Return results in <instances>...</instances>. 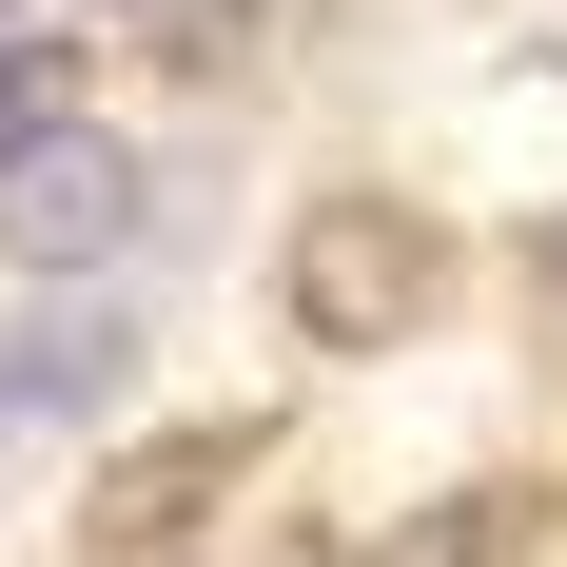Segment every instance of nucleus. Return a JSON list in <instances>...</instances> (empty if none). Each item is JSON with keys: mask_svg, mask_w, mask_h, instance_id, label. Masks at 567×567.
<instances>
[{"mask_svg": "<svg viewBox=\"0 0 567 567\" xmlns=\"http://www.w3.org/2000/svg\"><path fill=\"white\" fill-rule=\"evenodd\" d=\"M275 293H293V352H411V313L451 293V235L411 216V196H313L293 255H275Z\"/></svg>", "mask_w": 567, "mask_h": 567, "instance_id": "f257e3e1", "label": "nucleus"}, {"mask_svg": "<svg viewBox=\"0 0 567 567\" xmlns=\"http://www.w3.org/2000/svg\"><path fill=\"white\" fill-rule=\"evenodd\" d=\"M255 451H275L255 411H196V431H157V451H117V470H99V509H79V567H176Z\"/></svg>", "mask_w": 567, "mask_h": 567, "instance_id": "f03ea898", "label": "nucleus"}, {"mask_svg": "<svg viewBox=\"0 0 567 567\" xmlns=\"http://www.w3.org/2000/svg\"><path fill=\"white\" fill-rule=\"evenodd\" d=\"M0 255H20V275H99V255H137V157L79 137V117L20 137V157H0Z\"/></svg>", "mask_w": 567, "mask_h": 567, "instance_id": "7ed1b4c3", "label": "nucleus"}, {"mask_svg": "<svg viewBox=\"0 0 567 567\" xmlns=\"http://www.w3.org/2000/svg\"><path fill=\"white\" fill-rule=\"evenodd\" d=\"M117 352H137V333H117L99 293H59V313H20V333H0V411H99Z\"/></svg>", "mask_w": 567, "mask_h": 567, "instance_id": "20e7f679", "label": "nucleus"}, {"mask_svg": "<svg viewBox=\"0 0 567 567\" xmlns=\"http://www.w3.org/2000/svg\"><path fill=\"white\" fill-rule=\"evenodd\" d=\"M255 40H275L255 0H157V59H176V79H255Z\"/></svg>", "mask_w": 567, "mask_h": 567, "instance_id": "39448f33", "label": "nucleus"}, {"mask_svg": "<svg viewBox=\"0 0 567 567\" xmlns=\"http://www.w3.org/2000/svg\"><path fill=\"white\" fill-rule=\"evenodd\" d=\"M59 117H79V40H0V157L59 137Z\"/></svg>", "mask_w": 567, "mask_h": 567, "instance_id": "423d86ee", "label": "nucleus"}, {"mask_svg": "<svg viewBox=\"0 0 567 567\" xmlns=\"http://www.w3.org/2000/svg\"><path fill=\"white\" fill-rule=\"evenodd\" d=\"M509 509H528V489H451V509L411 528V548H392V567H489V548H509Z\"/></svg>", "mask_w": 567, "mask_h": 567, "instance_id": "0eeeda50", "label": "nucleus"}, {"mask_svg": "<svg viewBox=\"0 0 567 567\" xmlns=\"http://www.w3.org/2000/svg\"><path fill=\"white\" fill-rule=\"evenodd\" d=\"M528 275H548V313H567V216H548V235H528Z\"/></svg>", "mask_w": 567, "mask_h": 567, "instance_id": "6e6552de", "label": "nucleus"}]
</instances>
